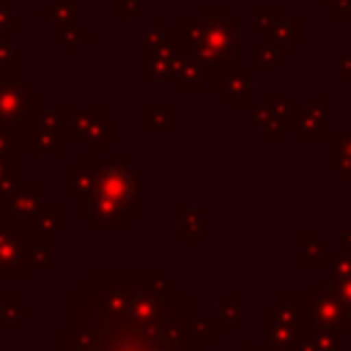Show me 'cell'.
<instances>
[{
  "label": "cell",
  "mask_w": 351,
  "mask_h": 351,
  "mask_svg": "<svg viewBox=\"0 0 351 351\" xmlns=\"http://www.w3.org/2000/svg\"><path fill=\"white\" fill-rule=\"evenodd\" d=\"M302 335L310 337L318 351H340V332L326 329V326H302Z\"/></svg>",
  "instance_id": "5b68a950"
},
{
  "label": "cell",
  "mask_w": 351,
  "mask_h": 351,
  "mask_svg": "<svg viewBox=\"0 0 351 351\" xmlns=\"http://www.w3.org/2000/svg\"><path fill=\"white\" fill-rule=\"evenodd\" d=\"M217 332H219V329H217V321H214V318H189V324H186V337L197 340L200 346L214 343Z\"/></svg>",
  "instance_id": "8992f818"
},
{
  "label": "cell",
  "mask_w": 351,
  "mask_h": 351,
  "mask_svg": "<svg viewBox=\"0 0 351 351\" xmlns=\"http://www.w3.org/2000/svg\"><path fill=\"white\" fill-rule=\"evenodd\" d=\"M178 351H203V346H200L197 340L186 337V332H184V343H181V348H178Z\"/></svg>",
  "instance_id": "9c48e42d"
},
{
  "label": "cell",
  "mask_w": 351,
  "mask_h": 351,
  "mask_svg": "<svg viewBox=\"0 0 351 351\" xmlns=\"http://www.w3.org/2000/svg\"><path fill=\"white\" fill-rule=\"evenodd\" d=\"M315 291H329V293H335L348 310H351V277H340V280H318L315 282Z\"/></svg>",
  "instance_id": "52a82bcc"
},
{
  "label": "cell",
  "mask_w": 351,
  "mask_h": 351,
  "mask_svg": "<svg viewBox=\"0 0 351 351\" xmlns=\"http://www.w3.org/2000/svg\"><path fill=\"white\" fill-rule=\"evenodd\" d=\"M326 263V255L321 252V247L315 241H307V250H304V266H324Z\"/></svg>",
  "instance_id": "ba28073f"
},
{
  "label": "cell",
  "mask_w": 351,
  "mask_h": 351,
  "mask_svg": "<svg viewBox=\"0 0 351 351\" xmlns=\"http://www.w3.org/2000/svg\"><path fill=\"white\" fill-rule=\"evenodd\" d=\"M302 326H326L335 332H351V310L329 291L304 293Z\"/></svg>",
  "instance_id": "3957f363"
},
{
  "label": "cell",
  "mask_w": 351,
  "mask_h": 351,
  "mask_svg": "<svg viewBox=\"0 0 351 351\" xmlns=\"http://www.w3.org/2000/svg\"><path fill=\"white\" fill-rule=\"evenodd\" d=\"M189 318L165 271H96L69 299L58 351H178Z\"/></svg>",
  "instance_id": "6da1fadb"
},
{
  "label": "cell",
  "mask_w": 351,
  "mask_h": 351,
  "mask_svg": "<svg viewBox=\"0 0 351 351\" xmlns=\"http://www.w3.org/2000/svg\"><path fill=\"white\" fill-rule=\"evenodd\" d=\"M302 337V313L280 293L277 304L266 307V351H293Z\"/></svg>",
  "instance_id": "7a4b0ae2"
},
{
  "label": "cell",
  "mask_w": 351,
  "mask_h": 351,
  "mask_svg": "<svg viewBox=\"0 0 351 351\" xmlns=\"http://www.w3.org/2000/svg\"><path fill=\"white\" fill-rule=\"evenodd\" d=\"M217 329H225V332H236L241 326V304H239V293H228L225 304L219 307L217 313Z\"/></svg>",
  "instance_id": "277c9868"
},
{
  "label": "cell",
  "mask_w": 351,
  "mask_h": 351,
  "mask_svg": "<svg viewBox=\"0 0 351 351\" xmlns=\"http://www.w3.org/2000/svg\"><path fill=\"white\" fill-rule=\"evenodd\" d=\"M239 351H266V348H261V346H252V343H241V346H239Z\"/></svg>",
  "instance_id": "30bf717a"
}]
</instances>
